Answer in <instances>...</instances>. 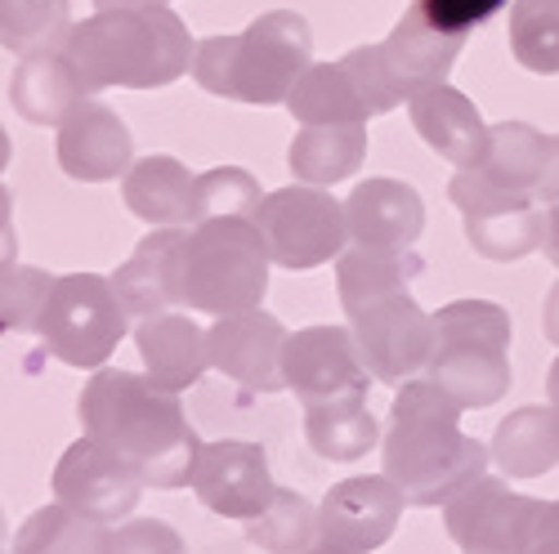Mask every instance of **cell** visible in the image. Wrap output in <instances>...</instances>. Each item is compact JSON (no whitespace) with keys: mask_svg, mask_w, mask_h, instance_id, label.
Here are the masks:
<instances>
[{"mask_svg":"<svg viewBox=\"0 0 559 554\" xmlns=\"http://www.w3.org/2000/svg\"><path fill=\"white\" fill-rule=\"evenodd\" d=\"M193 36L170 5L95 10L72 23L63 55L76 63L90 95L99 89H166L193 68Z\"/></svg>","mask_w":559,"mask_h":554,"instance_id":"3957f363","label":"cell"},{"mask_svg":"<svg viewBox=\"0 0 559 554\" xmlns=\"http://www.w3.org/2000/svg\"><path fill=\"white\" fill-rule=\"evenodd\" d=\"M99 10H130V5H170V0H95Z\"/></svg>","mask_w":559,"mask_h":554,"instance_id":"7dc6e473","label":"cell"},{"mask_svg":"<svg viewBox=\"0 0 559 554\" xmlns=\"http://www.w3.org/2000/svg\"><path fill=\"white\" fill-rule=\"evenodd\" d=\"M0 537H5V515H0Z\"/></svg>","mask_w":559,"mask_h":554,"instance_id":"681fc988","label":"cell"},{"mask_svg":"<svg viewBox=\"0 0 559 554\" xmlns=\"http://www.w3.org/2000/svg\"><path fill=\"white\" fill-rule=\"evenodd\" d=\"M510 55L537 76L559 72V10L550 0H515L510 5Z\"/></svg>","mask_w":559,"mask_h":554,"instance_id":"836d02e7","label":"cell"},{"mask_svg":"<svg viewBox=\"0 0 559 554\" xmlns=\"http://www.w3.org/2000/svg\"><path fill=\"white\" fill-rule=\"evenodd\" d=\"M510 340L515 322L492 300H452L435 313V353L426 381H435L461 411H484L510 394Z\"/></svg>","mask_w":559,"mask_h":554,"instance_id":"5b68a950","label":"cell"},{"mask_svg":"<svg viewBox=\"0 0 559 554\" xmlns=\"http://www.w3.org/2000/svg\"><path fill=\"white\" fill-rule=\"evenodd\" d=\"M283 381L305 407L367 398L371 389V372L354 345V332L332 327V322H313V327H300L287 336Z\"/></svg>","mask_w":559,"mask_h":554,"instance_id":"7c38bea8","label":"cell"},{"mask_svg":"<svg viewBox=\"0 0 559 554\" xmlns=\"http://www.w3.org/2000/svg\"><path fill=\"white\" fill-rule=\"evenodd\" d=\"M287 336L292 332L273 313H264V309L215 317L206 327L211 366L224 381L242 385L247 394H277V389H287V381H283Z\"/></svg>","mask_w":559,"mask_h":554,"instance_id":"9a60e30c","label":"cell"},{"mask_svg":"<svg viewBox=\"0 0 559 554\" xmlns=\"http://www.w3.org/2000/svg\"><path fill=\"white\" fill-rule=\"evenodd\" d=\"M255 228L269 246V260L292 273L322 268L349 251L345 202H336L328 189H309V183L264 193L255 210Z\"/></svg>","mask_w":559,"mask_h":554,"instance_id":"ba28073f","label":"cell"},{"mask_svg":"<svg viewBox=\"0 0 559 554\" xmlns=\"http://www.w3.org/2000/svg\"><path fill=\"white\" fill-rule=\"evenodd\" d=\"M72 27L68 0H0V50L19 59L55 50Z\"/></svg>","mask_w":559,"mask_h":554,"instance_id":"d6a6232c","label":"cell"},{"mask_svg":"<svg viewBox=\"0 0 559 554\" xmlns=\"http://www.w3.org/2000/svg\"><path fill=\"white\" fill-rule=\"evenodd\" d=\"M492 466L506 479H542L559 466V411L546 407H515L497 425L492 443Z\"/></svg>","mask_w":559,"mask_h":554,"instance_id":"d4e9b609","label":"cell"},{"mask_svg":"<svg viewBox=\"0 0 559 554\" xmlns=\"http://www.w3.org/2000/svg\"><path fill=\"white\" fill-rule=\"evenodd\" d=\"M407 121L430 144V153H439L456 170L479 166V157L488 148V121H484V112L475 108L471 95H461V89L448 85V81L421 89V95H412L407 99Z\"/></svg>","mask_w":559,"mask_h":554,"instance_id":"ffe728a7","label":"cell"},{"mask_svg":"<svg viewBox=\"0 0 559 554\" xmlns=\"http://www.w3.org/2000/svg\"><path fill=\"white\" fill-rule=\"evenodd\" d=\"M134 349L144 362V376L170 394L193 389L206 372H211V340L206 327H198L193 313H153L139 317L134 327Z\"/></svg>","mask_w":559,"mask_h":554,"instance_id":"d6986e66","label":"cell"},{"mask_svg":"<svg viewBox=\"0 0 559 554\" xmlns=\"http://www.w3.org/2000/svg\"><path fill=\"white\" fill-rule=\"evenodd\" d=\"M550 5H555V10H559V0H550Z\"/></svg>","mask_w":559,"mask_h":554,"instance_id":"f907efd6","label":"cell"},{"mask_svg":"<svg viewBox=\"0 0 559 554\" xmlns=\"http://www.w3.org/2000/svg\"><path fill=\"white\" fill-rule=\"evenodd\" d=\"M55 277L36 264H5L0 268V336L36 332L45 296H50Z\"/></svg>","mask_w":559,"mask_h":554,"instance_id":"d590c367","label":"cell"},{"mask_svg":"<svg viewBox=\"0 0 559 554\" xmlns=\"http://www.w3.org/2000/svg\"><path fill=\"white\" fill-rule=\"evenodd\" d=\"M85 99H90V89H85L76 63L63 55V45L59 50H40V55L19 59V68L10 76V104L32 125L59 130Z\"/></svg>","mask_w":559,"mask_h":554,"instance_id":"603a6c76","label":"cell"},{"mask_svg":"<svg viewBox=\"0 0 559 554\" xmlns=\"http://www.w3.org/2000/svg\"><path fill=\"white\" fill-rule=\"evenodd\" d=\"M189 487L198 492V501L206 505L211 515L238 519V523H251L277 492L264 447L260 443H242V438L202 443V451L193 460Z\"/></svg>","mask_w":559,"mask_h":554,"instance_id":"4fadbf2b","label":"cell"},{"mask_svg":"<svg viewBox=\"0 0 559 554\" xmlns=\"http://www.w3.org/2000/svg\"><path fill=\"white\" fill-rule=\"evenodd\" d=\"M362 161H367V125H300L287 148V166L296 183H309V189H332V183L354 179Z\"/></svg>","mask_w":559,"mask_h":554,"instance_id":"4316f807","label":"cell"},{"mask_svg":"<svg viewBox=\"0 0 559 554\" xmlns=\"http://www.w3.org/2000/svg\"><path fill=\"white\" fill-rule=\"evenodd\" d=\"M546 157H550V134H542L528 121H492L488 125V148H484L479 166H471V170L492 179L497 189L537 197L542 174H546Z\"/></svg>","mask_w":559,"mask_h":554,"instance_id":"83f0119b","label":"cell"},{"mask_svg":"<svg viewBox=\"0 0 559 554\" xmlns=\"http://www.w3.org/2000/svg\"><path fill=\"white\" fill-rule=\"evenodd\" d=\"M381 474L416 510H439L492 466V451L461 434V407L426 376L394 389L390 430L381 434Z\"/></svg>","mask_w":559,"mask_h":554,"instance_id":"7a4b0ae2","label":"cell"},{"mask_svg":"<svg viewBox=\"0 0 559 554\" xmlns=\"http://www.w3.org/2000/svg\"><path fill=\"white\" fill-rule=\"evenodd\" d=\"M14 554H112V523L85 519L68 505H40L14 537Z\"/></svg>","mask_w":559,"mask_h":554,"instance_id":"4dcf8cb0","label":"cell"},{"mask_svg":"<svg viewBox=\"0 0 559 554\" xmlns=\"http://www.w3.org/2000/svg\"><path fill=\"white\" fill-rule=\"evenodd\" d=\"M112 554H189V545L166 519H134L112 528Z\"/></svg>","mask_w":559,"mask_h":554,"instance_id":"74e56055","label":"cell"},{"mask_svg":"<svg viewBox=\"0 0 559 554\" xmlns=\"http://www.w3.org/2000/svg\"><path fill=\"white\" fill-rule=\"evenodd\" d=\"M461 45H465V36L435 27L421 10H407V14L394 23V32L381 40V59H385V68H390V76H394V85H399L403 104H407L412 95H421V89L448 81L452 63H456V55H461Z\"/></svg>","mask_w":559,"mask_h":554,"instance_id":"44dd1931","label":"cell"},{"mask_svg":"<svg viewBox=\"0 0 559 554\" xmlns=\"http://www.w3.org/2000/svg\"><path fill=\"white\" fill-rule=\"evenodd\" d=\"M242 532L251 545L269 554H305L318 541V505L292 487H277L264 510L251 523H242Z\"/></svg>","mask_w":559,"mask_h":554,"instance_id":"1f68e13d","label":"cell"},{"mask_svg":"<svg viewBox=\"0 0 559 554\" xmlns=\"http://www.w3.org/2000/svg\"><path fill=\"white\" fill-rule=\"evenodd\" d=\"M403 505H407L403 492L385 474H354L322 496L318 541H332L349 554H371L394 537Z\"/></svg>","mask_w":559,"mask_h":554,"instance_id":"2e32d148","label":"cell"},{"mask_svg":"<svg viewBox=\"0 0 559 554\" xmlns=\"http://www.w3.org/2000/svg\"><path fill=\"white\" fill-rule=\"evenodd\" d=\"M349 332L371 381L399 389L416 376H426L435 353V313H426L407 291L358 309L349 317Z\"/></svg>","mask_w":559,"mask_h":554,"instance_id":"8fae6325","label":"cell"},{"mask_svg":"<svg viewBox=\"0 0 559 554\" xmlns=\"http://www.w3.org/2000/svg\"><path fill=\"white\" fill-rule=\"evenodd\" d=\"M448 197L461 210L465 242L492 264H515L546 242V206L533 193L497 189L479 170H456Z\"/></svg>","mask_w":559,"mask_h":554,"instance_id":"9c48e42d","label":"cell"},{"mask_svg":"<svg viewBox=\"0 0 559 554\" xmlns=\"http://www.w3.org/2000/svg\"><path fill=\"white\" fill-rule=\"evenodd\" d=\"M19 264V233H14V197L0 183V268Z\"/></svg>","mask_w":559,"mask_h":554,"instance_id":"ab89813d","label":"cell"},{"mask_svg":"<svg viewBox=\"0 0 559 554\" xmlns=\"http://www.w3.org/2000/svg\"><path fill=\"white\" fill-rule=\"evenodd\" d=\"M341 63L354 76V85H358V95H362V104H367L371 117H385V112H394L403 104L399 85H394L385 59H381V45H358V50H349Z\"/></svg>","mask_w":559,"mask_h":554,"instance_id":"8d00e7d4","label":"cell"},{"mask_svg":"<svg viewBox=\"0 0 559 554\" xmlns=\"http://www.w3.org/2000/svg\"><path fill=\"white\" fill-rule=\"evenodd\" d=\"M349 242L354 246H381V251H407L426 228V202L403 179L377 174L354 183L345 197Z\"/></svg>","mask_w":559,"mask_h":554,"instance_id":"ac0fdd59","label":"cell"},{"mask_svg":"<svg viewBox=\"0 0 559 554\" xmlns=\"http://www.w3.org/2000/svg\"><path fill=\"white\" fill-rule=\"evenodd\" d=\"M269 246L255 219H206L189 224L179 251V309L189 313H247L269 291Z\"/></svg>","mask_w":559,"mask_h":554,"instance_id":"8992f818","label":"cell"},{"mask_svg":"<svg viewBox=\"0 0 559 554\" xmlns=\"http://www.w3.org/2000/svg\"><path fill=\"white\" fill-rule=\"evenodd\" d=\"M542 251H546V260L559 268V202L546 206V242H542Z\"/></svg>","mask_w":559,"mask_h":554,"instance_id":"ee69618b","label":"cell"},{"mask_svg":"<svg viewBox=\"0 0 559 554\" xmlns=\"http://www.w3.org/2000/svg\"><path fill=\"white\" fill-rule=\"evenodd\" d=\"M546 515V501L510 492L501 479L484 474L443 505V528L465 554H528Z\"/></svg>","mask_w":559,"mask_h":554,"instance_id":"30bf717a","label":"cell"},{"mask_svg":"<svg viewBox=\"0 0 559 554\" xmlns=\"http://www.w3.org/2000/svg\"><path fill=\"white\" fill-rule=\"evenodd\" d=\"M542 206L559 202V134H550V157H546V174H542V189H537Z\"/></svg>","mask_w":559,"mask_h":554,"instance_id":"60d3db41","label":"cell"},{"mask_svg":"<svg viewBox=\"0 0 559 554\" xmlns=\"http://www.w3.org/2000/svg\"><path fill=\"white\" fill-rule=\"evenodd\" d=\"M55 157L68 179L81 183H108L134 166V138L130 125L99 99H85L55 138Z\"/></svg>","mask_w":559,"mask_h":554,"instance_id":"e0dca14e","label":"cell"},{"mask_svg":"<svg viewBox=\"0 0 559 554\" xmlns=\"http://www.w3.org/2000/svg\"><path fill=\"white\" fill-rule=\"evenodd\" d=\"M300 125H367L371 112L358 95V85L354 76L345 72V63H313L296 89H292V99L283 104Z\"/></svg>","mask_w":559,"mask_h":554,"instance_id":"f1b7e54d","label":"cell"},{"mask_svg":"<svg viewBox=\"0 0 559 554\" xmlns=\"http://www.w3.org/2000/svg\"><path fill=\"white\" fill-rule=\"evenodd\" d=\"M528 554H559V510L555 501H546V515H542V528H537V541Z\"/></svg>","mask_w":559,"mask_h":554,"instance_id":"b9f144b4","label":"cell"},{"mask_svg":"<svg viewBox=\"0 0 559 554\" xmlns=\"http://www.w3.org/2000/svg\"><path fill=\"white\" fill-rule=\"evenodd\" d=\"M50 487L59 505H68V510L85 519H99V523H121L139 505V496H144V483H139V474L126 460L85 434L59 456Z\"/></svg>","mask_w":559,"mask_h":554,"instance_id":"5bb4252c","label":"cell"},{"mask_svg":"<svg viewBox=\"0 0 559 554\" xmlns=\"http://www.w3.org/2000/svg\"><path fill=\"white\" fill-rule=\"evenodd\" d=\"M313 68V27L296 10H269L238 36H206L193 50V81L215 99L277 108Z\"/></svg>","mask_w":559,"mask_h":554,"instance_id":"277c9868","label":"cell"},{"mask_svg":"<svg viewBox=\"0 0 559 554\" xmlns=\"http://www.w3.org/2000/svg\"><path fill=\"white\" fill-rule=\"evenodd\" d=\"M305 438L322 460L349 466V460L367 456L381 443V425L367 411V398H341V402L305 407Z\"/></svg>","mask_w":559,"mask_h":554,"instance_id":"f546056e","label":"cell"},{"mask_svg":"<svg viewBox=\"0 0 559 554\" xmlns=\"http://www.w3.org/2000/svg\"><path fill=\"white\" fill-rule=\"evenodd\" d=\"M76 416L81 434L121 456L144 487H189L202 438L183 416L179 394L153 385L144 372L99 366L76 398Z\"/></svg>","mask_w":559,"mask_h":554,"instance_id":"6da1fadb","label":"cell"},{"mask_svg":"<svg viewBox=\"0 0 559 554\" xmlns=\"http://www.w3.org/2000/svg\"><path fill=\"white\" fill-rule=\"evenodd\" d=\"M10 161H14V138H10V130L0 125V174L10 170Z\"/></svg>","mask_w":559,"mask_h":554,"instance_id":"bcb514c9","label":"cell"},{"mask_svg":"<svg viewBox=\"0 0 559 554\" xmlns=\"http://www.w3.org/2000/svg\"><path fill=\"white\" fill-rule=\"evenodd\" d=\"M555 510H559V501H555Z\"/></svg>","mask_w":559,"mask_h":554,"instance_id":"816d5d0a","label":"cell"},{"mask_svg":"<svg viewBox=\"0 0 559 554\" xmlns=\"http://www.w3.org/2000/svg\"><path fill=\"white\" fill-rule=\"evenodd\" d=\"M506 0H412V10H421L435 27L456 32V36H471L475 27H484Z\"/></svg>","mask_w":559,"mask_h":554,"instance_id":"f35d334b","label":"cell"},{"mask_svg":"<svg viewBox=\"0 0 559 554\" xmlns=\"http://www.w3.org/2000/svg\"><path fill=\"white\" fill-rule=\"evenodd\" d=\"M305 554H349V550H341V545H332V541H313Z\"/></svg>","mask_w":559,"mask_h":554,"instance_id":"c3c4849f","label":"cell"},{"mask_svg":"<svg viewBox=\"0 0 559 554\" xmlns=\"http://www.w3.org/2000/svg\"><path fill=\"white\" fill-rule=\"evenodd\" d=\"M542 336L559 349V282L546 291V304H542Z\"/></svg>","mask_w":559,"mask_h":554,"instance_id":"7bdbcfd3","label":"cell"},{"mask_svg":"<svg viewBox=\"0 0 559 554\" xmlns=\"http://www.w3.org/2000/svg\"><path fill=\"white\" fill-rule=\"evenodd\" d=\"M189 228H153V233L130 251V260L112 273V287L130 317H153L179 309V251Z\"/></svg>","mask_w":559,"mask_h":554,"instance_id":"7402d4cb","label":"cell"},{"mask_svg":"<svg viewBox=\"0 0 559 554\" xmlns=\"http://www.w3.org/2000/svg\"><path fill=\"white\" fill-rule=\"evenodd\" d=\"M264 193L260 179L242 166H211L193 183V224L206 219H255Z\"/></svg>","mask_w":559,"mask_h":554,"instance_id":"e575fe53","label":"cell"},{"mask_svg":"<svg viewBox=\"0 0 559 554\" xmlns=\"http://www.w3.org/2000/svg\"><path fill=\"white\" fill-rule=\"evenodd\" d=\"M130 332V313L104 273H63L45 296L36 336L45 353H55L76 372H99Z\"/></svg>","mask_w":559,"mask_h":554,"instance_id":"52a82bcc","label":"cell"},{"mask_svg":"<svg viewBox=\"0 0 559 554\" xmlns=\"http://www.w3.org/2000/svg\"><path fill=\"white\" fill-rule=\"evenodd\" d=\"M193 183L198 174L179 157H139L121 174V197L126 210L148 219L153 228H189L193 224Z\"/></svg>","mask_w":559,"mask_h":554,"instance_id":"cb8c5ba5","label":"cell"},{"mask_svg":"<svg viewBox=\"0 0 559 554\" xmlns=\"http://www.w3.org/2000/svg\"><path fill=\"white\" fill-rule=\"evenodd\" d=\"M421 273H426V260L416 255L412 246H407V251L349 246V251L336 260V291H341L345 313L354 317V313L367 309V304L412 291V282H416Z\"/></svg>","mask_w":559,"mask_h":554,"instance_id":"484cf974","label":"cell"},{"mask_svg":"<svg viewBox=\"0 0 559 554\" xmlns=\"http://www.w3.org/2000/svg\"><path fill=\"white\" fill-rule=\"evenodd\" d=\"M546 402L559 411V358L550 362V372H546Z\"/></svg>","mask_w":559,"mask_h":554,"instance_id":"f6af8a7d","label":"cell"}]
</instances>
